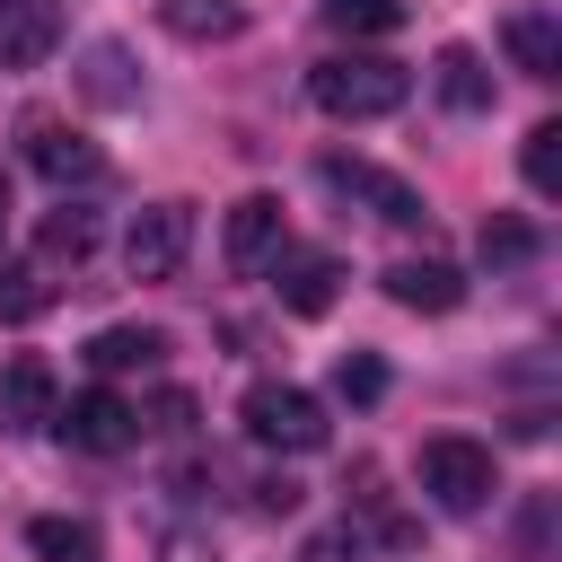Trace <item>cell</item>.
<instances>
[{
    "mask_svg": "<svg viewBox=\"0 0 562 562\" xmlns=\"http://www.w3.org/2000/svg\"><path fill=\"white\" fill-rule=\"evenodd\" d=\"M237 422H246V439H255V448H281V457L325 448V404H316L307 386H281V378H255V386H246V404H237Z\"/></svg>",
    "mask_w": 562,
    "mask_h": 562,
    "instance_id": "cell-3",
    "label": "cell"
},
{
    "mask_svg": "<svg viewBox=\"0 0 562 562\" xmlns=\"http://www.w3.org/2000/svg\"><path fill=\"white\" fill-rule=\"evenodd\" d=\"M474 246H483V263H527V255H536V228H527V220H509V211H492Z\"/></svg>",
    "mask_w": 562,
    "mask_h": 562,
    "instance_id": "cell-24",
    "label": "cell"
},
{
    "mask_svg": "<svg viewBox=\"0 0 562 562\" xmlns=\"http://www.w3.org/2000/svg\"><path fill=\"white\" fill-rule=\"evenodd\" d=\"M272 272H281V307L290 316H325L334 290H342V263L334 255H299V263H272Z\"/></svg>",
    "mask_w": 562,
    "mask_h": 562,
    "instance_id": "cell-17",
    "label": "cell"
},
{
    "mask_svg": "<svg viewBox=\"0 0 562 562\" xmlns=\"http://www.w3.org/2000/svg\"><path fill=\"white\" fill-rule=\"evenodd\" d=\"M61 44V9L53 0H0V70H35Z\"/></svg>",
    "mask_w": 562,
    "mask_h": 562,
    "instance_id": "cell-11",
    "label": "cell"
},
{
    "mask_svg": "<svg viewBox=\"0 0 562 562\" xmlns=\"http://www.w3.org/2000/svg\"><path fill=\"white\" fill-rule=\"evenodd\" d=\"M307 97H316V114H334V123H378V114H395V105L413 97V70L386 61V53H334V61L307 70Z\"/></svg>",
    "mask_w": 562,
    "mask_h": 562,
    "instance_id": "cell-1",
    "label": "cell"
},
{
    "mask_svg": "<svg viewBox=\"0 0 562 562\" xmlns=\"http://www.w3.org/2000/svg\"><path fill=\"white\" fill-rule=\"evenodd\" d=\"M184 255H193V202H149V211H132V228H123V272H132V281H176Z\"/></svg>",
    "mask_w": 562,
    "mask_h": 562,
    "instance_id": "cell-4",
    "label": "cell"
},
{
    "mask_svg": "<svg viewBox=\"0 0 562 562\" xmlns=\"http://www.w3.org/2000/svg\"><path fill=\"white\" fill-rule=\"evenodd\" d=\"M0 228H9V176H0Z\"/></svg>",
    "mask_w": 562,
    "mask_h": 562,
    "instance_id": "cell-28",
    "label": "cell"
},
{
    "mask_svg": "<svg viewBox=\"0 0 562 562\" xmlns=\"http://www.w3.org/2000/svg\"><path fill=\"white\" fill-rule=\"evenodd\" d=\"M413 474H422V492L448 509V518H474V509H492V492H501V465H492V448L483 439H422V457H413Z\"/></svg>",
    "mask_w": 562,
    "mask_h": 562,
    "instance_id": "cell-2",
    "label": "cell"
},
{
    "mask_svg": "<svg viewBox=\"0 0 562 562\" xmlns=\"http://www.w3.org/2000/svg\"><path fill=\"white\" fill-rule=\"evenodd\" d=\"M53 430H61L79 457H123V448L140 439V413H132L114 386H88V395H70V413H53Z\"/></svg>",
    "mask_w": 562,
    "mask_h": 562,
    "instance_id": "cell-6",
    "label": "cell"
},
{
    "mask_svg": "<svg viewBox=\"0 0 562 562\" xmlns=\"http://www.w3.org/2000/svg\"><path fill=\"white\" fill-rule=\"evenodd\" d=\"M88 255H97V211H79V202L44 211V255L35 263H88Z\"/></svg>",
    "mask_w": 562,
    "mask_h": 562,
    "instance_id": "cell-20",
    "label": "cell"
},
{
    "mask_svg": "<svg viewBox=\"0 0 562 562\" xmlns=\"http://www.w3.org/2000/svg\"><path fill=\"white\" fill-rule=\"evenodd\" d=\"M386 299L413 307V316H448L465 299V272L439 263V255H404V263H386Z\"/></svg>",
    "mask_w": 562,
    "mask_h": 562,
    "instance_id": "cell-10",
    "label": "cell"
},
{
    "mask_svg": "<svg viewBox=\"0 0 562 562\" xmlns=\"http://www.w3.org/2000/svg\"><path fill=\"white\" fill-rule=\"evenodd\" d=\"M430 88H439V105H448V114H492V70H483V53H474V44H448V53H439V70H430Z\"/></svg>",
    "mask_w": 562,
    "mask_h": 562,
    "instance_id": "cell-14",
    "label": "cell"
},
{
    "mask_svg": "<svg viewBox=\"0 0 562 562\" xmlns=\"http://www.w3.org/2000/svg\"><path fill=\"white\" fill-rule=\"evenodd\" d=\"M26 158H35L44 184H97L105 176V149L88 132H70V123H26Z\"/></svg>",
    "mask_w": 562,
    "mask_h": 562,
    "instance_id": "cell-9",
    "label": "cell"
},
{
    "mask_svg": "<svg viewBox=\"0 0 562 562\" xmlns=\"http://www.w3.org/2000/svg\"><path fill=\"white\" fill-rule=\"evenodd\" d=\"M255 509H263V518H290V509H299V483H290V474H263V483H255Z\"/></svg>",
    "mask_w": 562,
    "mask_h": 562,
    "instance_id": "cell-25",
    "label": "cell"
},
{
    "mask_svg": "<svg viewBox=\"0 0 562 562\" xmlns=\"http://www.w3.org/2000/svg\"><path fill=\"white\" fill-rule=\"evenodd\" d=\"M316 176H325V193H351V202H369V211H378L386 228H430L422 193H413L404 176L369 167V158H342V149H325V158H316Z\"/></svg>",
    "mask_w": 562,
    "mask_h": 562,
    "instance_id": "cell-5",
    "label": "cell"
},
{
    "mask_svg": "<svg viewBox=\"0 0 562 562\" xmlns=\"http://www.w3.org/2000/svg\"><path fill=\"white\" fill-rule=\"evenodd\" d=\"M518 167H527V193H562V123H536L527 132V149H518Z\"/></svg>",
    "mask_w": 562,
    "mask_h": 562,
    "instance_id": "cell-22",
    "label": "cell"
},
{
    "mask_svg": "<svg viewBox=\"0 0 562 562\" xmlns=\"http://www.w3.org/2000/svg\"><path fill=\"white\" fill-rule=\"evenodd\" d=\"M316 18L360 44V35H395L404 26V0H316Z\"/></svg>",
    "mask_w": 562,
    "mask_h": 562,
    "instance_id": "cell-21",
    "label": "cell"
},
{
    "mask_svg": "<svg viewBox=\"0 0 562 562\" xmlns=\"http://www.w3.org/2000/svg\"><path fill=\"white\" fill-rule=\"evenodd\" d=\"M26 544H35V562H105L88 518H26Z\"/></svg>",
    "mask_w": 562,
    "mask_h": 562,
    "instance_id": "cell-18",
    "label": "cell"
},
{
    "mask_svg": "<svg viewBox=\"0 0 562 562\" xmlns=\"http://www.w3.org/2000/svg\"><path fill=\"white\" fill-rule=\"evenodd\" d=\"M501 44L527 79H562V18L553 9H509L501 18Z\"/></svg>",
    "mask_w": 562,
    "mask_h": 562,
    "instance_id": "cell-12",
    "label": "cell"
},
{
    "mask_svg": "<svg viewBox=\"0 0 562 562\" xmlns=\"http://www.w3.org/2000/svg\"><path fill=\"white\" fill-rule=\"evenodd\" d=\"M220 246H228V272H237V281H263V272L281 263V246H290V237H281V202H272V193H246V202L228 211V237H220Z\"/></svg>",
    "mask_w": 562,
    "mask_h": 562,
    "instance_id": "cell-7",
    "label": "cell"
},
{
    "mask_svg": "<svg viewBox=\"0 0 562 562\" xmlns=\"http://www.w3.org/2000/svg\"><path fill=\"white\" fill-rule=\"evenodd\" d=\"M53 413H61V386H53V360H35V351H18V360L0 369V430H53Z\"/></svg>",
    "mask_w": 562,
    "mask_h": 562,
    "instance_id": "cell-8",
    "label": "cell"
},
{
    "mask_svg": "<svg viewBox=\"0 0 562 562\" xmlns=\"http://www.w3.org/2000/svg\"><path fill=\"white\" fill-rule=\"evenodd\" d=\"M193 422V395H158V430H184Z\"/></svg>",
    "mask_w": 562,
    "mask_h": 562,
    "instance_id": "cell-27",
    "label": "cell"
},
{
    "mask_svg": "<svg viewBox=\"0 0 562 562\" xmlns=\"http://www.w3.org/2000/svg\"><path fill=\"white\" fill-rule=\"evenodd\" d=\"M53 307V263H0V325H35Z\"/></svg>",
    "mask_w": 562,
    "mask_h": 562,
    "instance_id": "cell-19",
    "label": "cell"
},
{
    "mask_svg": "<svg viewBox=\"0 0 562 562\" xmlns=\"http://www.w3.org/2000/svg\"><path fill=\"white\" fill-rule=\"evenodd\" d=\"M334 395H342V404H378V395H386V360H378V351H342V360H334Z\"/></svg>",
    "mask_w": 562,
    "mask_h": 562,
    "instance_id": "cell-23",
    "label": "cell"
},
{
    "mask_svg": "<svg viewBox=\"0 0 562 562\" xmlns=\"http://www.w3.org/2000/svg\"><path fill=\"white\" fill-rule=\"evenodd\" d=\"M79 97H88V105H114V114L140 105V70H132V53H123L114 35H97V44L79 53Z\"/></svg>",
    "mask_w": 562,
    "mask_h": 562,
    "instance_id": "cell-13",
    "label": "cell"
},
{
    "mask_svg": "<svg viewBox=\"0 0 562 562\" xmlns=\"http://www.w3.org/2000/svg\"><path fill=\"white\" fill-rule=\"evenodd\" d=\"M167 360V334L158 325H105L97 342H88V369L97 378H123V369H158Z\"/></svg>",
    "mask_w": 562,
    "mask_h": 562,
    "instance_id": "cell-15",
    "label": "cell"
},
{
    "mask_svg": "<svg viewBox=\"0 0 562 562\" xmlns=\"http://www.w3.org/2000/svg\"><path fill=\"white\" fill-rule=\"evenodd\" d=\"M158 26L184 44H228V35H246V9L237 0H158Z\"/></svg>",
    "mask_w": 562,
    "mask_h": 562,
    "instance_id": "cell-16",
    "label": "cell"
},
{
    "mask_svg": "<svg viewBox=\"0 0 562 562\" xmlns=\"http://www.w3.org/2000/svg\"><path fill=\"white\" fill-rule=\"evenodd\" d=\"M342 553H360V536H351V527H334V536H316V544H307V562H342Z\"/></svg>",
    "mask_w": 562,
    "mask_h": 562,
    "instance_id": "cell-26",
    "label": "cell"
}]
</instances>
